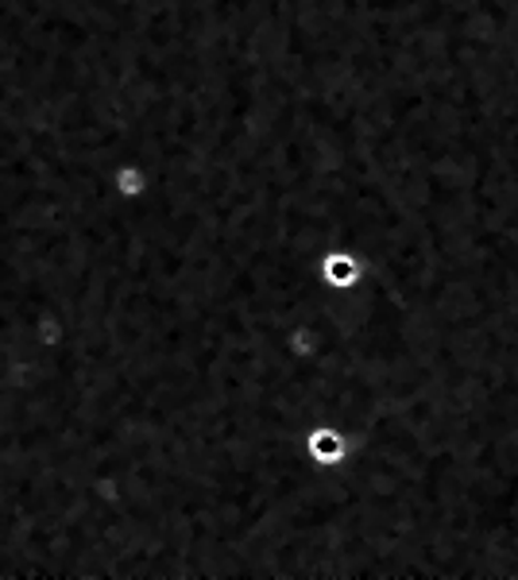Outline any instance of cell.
I'll list each match as a JSON object with an SVG mask.
<instances>
[{
    "mask_svg": "<svg viewBox=\"0 0 518 580\" xmlns=\"http://www.w3.org/2000/svg\"><path fill=\"white\" fill-rule=\"evenodd\" d=\"M322 271H325V279H330L333 287H353L356 275H360V264H356L353 256H330Z\"/></svg>",
    "mask_w": 518,
    "mask_h": 580,
    "instance_id": "6da1fadb",
    "label": "cell"
}]
</instances>
